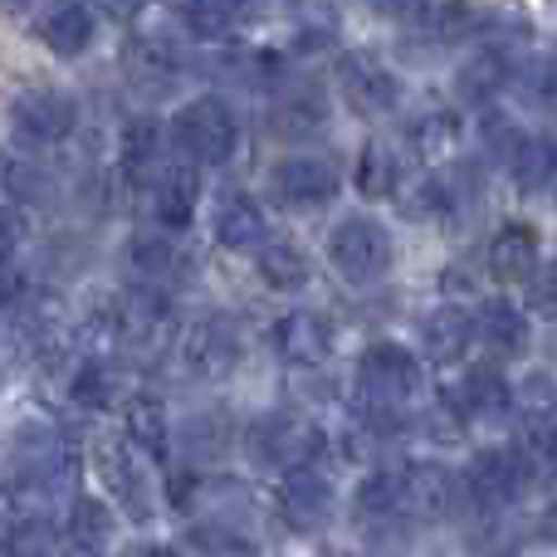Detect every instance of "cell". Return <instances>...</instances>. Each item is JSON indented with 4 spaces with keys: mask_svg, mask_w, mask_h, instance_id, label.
Listing matches in <instances>:
<instances>
[{
    "mask_svg": "<svg viewBox=\"0 0 557 557\" xmlns=\"http://www.w3.org/2000/svg\"><path fill=\"white\" fill-rule=\"evenodd\" d=\"M78 127V103L64 88H25V94L10 103V137L20 147H59L69 143Z\"/></svg>",
    "mask_w": 557,
    "mask_h": 557,
    "instance_id": "8",
    "label": "cell"
},
{
    "mask_svg": "<svg viewBox=\"0 0 557 557\" xmlns=\"http://www.w3.org/2000/svg\"><path fill=\"white\" fill-rule=\"evenodd\" d=\"M372 5H376V10H386V15H401L406 0H372Z\"/></svg>",
    "mask_w": 557,
    "mask_h": 557,
    "instance_id": "43",
    "label": "cell"
},
{
    "mask_svg": "<svg viewBox=\"0 0 557 557\" xmlns=\"http://www.w3.org/2000/svg\"><path fill=\"white\" fill-rule=\"evenodd\" d=\"M337 88L352 103V113H362V117H386L401 103V78L376 54H362V49H347L337 59Z\"/></svg>",
    "mask_w": 557,
    "mask_h": 557,
    "instance_id": "10",
    "label": "cell"
},
{
    "mask_svg": "<svg viewBox=\"0 0 557 557\" xmlns=\"http://www.w3.org/2000/svg\"><path fill=\"white\" fill-rule=\"evenodd\" d=\"M127 260H133V274L143 278V284H166V278L182 274V250H176L172 240H162V235H143V240H133Z\"/></svg>",
    "mask_w": 557,
    "mask_h": 557,
    "instance_id": "31",
    "label": "cell"
},
{
    "mask_svg": "<svg viewBox=\"0 0 557 557\" xmlns=\"http://www.w3.org/2000/svg\"><path fill=\"white\" fill-rule=\"evenodd\" d=\"M5 557H54L59 553V529L49 513H20L5 529Z\"/></svg>",
    "mask_w": 557,
    "mask_h": 557,
    "instance_id": "28",
    "label": "cell"
},
{
    "mask_svg": "<svg viewBox=\"0 0 557 557\" xmlns=\"http://www.w3.org/2000/svg\"><path fill=\"white\" fill-rule=\"evenodd\" d=\"M264 240V211L255 196L231 191L221 206H215V245L225 250H255Z\"/></svg>",
    "mask_w": 557,
    "mask_h": 557,
    "instance_id": "23",
    "label": "cell"
},
{
    "mask_svg": "<svg viewBox=\"0 0 557 557\" xmlns=\"http://www.w3.org/2000/svg\"><path fill=\"white\" fill-rule=\"evenodd\" d=\"M74 484H78V460L69 450H59V445H45V450H20L5 465L0 490L20 513H45L49 504L78 499Z\"/></svg>",
    "mask_w": 557,
    "mask_h": 557,
    "instance_id": "1",
    "label": "cell"
},
{
    "mask_svg": "<svg viewBox=\"0 0 557 557\" xmlns=\"http://www.w3.org/2000/svg\"><path fill=\"white\" fill-rule=\"evenodd\" d=\"M513 84H519V94L529 98L533 108H557V59H533V64H523L519 74H513Z\"/></svg>",
    "mask_w": 557,
    "mask_h": 557,
    "instance_id": "35",
    "label": "cell"
},
{
    "mask_svg": "<svg viewBox=\"0 0 557 557\" xmlns=\"http://www.w3.org/2000/svg\"><path fill=\"white\" fill-rule=\"evenodd\" d=\"M396 182H401V162L386 143H367L362 157H357V191L382 201V196H396Z\"/></svg>",
    "mask_w": 557,
    "mask_h": 557,
    "instance_id": "30",
    "label": "cell"
},
{
    "mask_svg": "<svg viewBox=\"0 0 557 557\" xmlns=\"http://www.w3.org/2000/svg\"><path fill=\"white\" fill-rule=\"evenodd\" d=\"M245 450H250L255 465L264 470H298V465H313V455L323 450V431H318L308 416H260L245 435Z\"/></svg>",
    "mask_w": 557,
    "mask_h": 557,
    "instance_id": "6",
    "label": "cell"
},
{
    "mask_svg": "<svg viewBox=\"0 0 557 557\" xmlns=\"http://www.w3.org/2000/svg\"><path fill=\"white\" fill-rule=\"evenodd\" d=\"M480 137H484V152H490L499 166H513V157H519V147L529 143V133H523V127L513 123V117H504V113H484Z\"/></svg>",
    "mask_w": 557,
    "mask_h": 557,
    "instance_id": "34",
    "label": "cell"
},
{
    "mask_svg": "<svg viewBox=\"0 0 557 557\" xmlns=\"http://www.w3.org/2000/svg\"><path fill=\"white\" fill-rule=\"evenodd\" d=\"M421 362L416 352H406L401 343H376L362 352L357 362V386L367 396V411L372 416H396L416 392H421Z\"/></svg>",
    "mask_w": 557,
    "mask_h": 557,
    "instance_id": "4",
    "label": "cell"
},
{
    "mask_svg": "<svg viewBox=\"0 0 557 557\" xmlns=\"http://www.w3.org/2000/svg\"><path fill=\"white\" fill-rule=\"evenodd\" d=\"M327 260H333V270L343 274L347 284H357V288L376 284V278H386L396 264L392 231H386L382 221H372V215H347V221L327 235Z\"/></svg>",
    "mask_w": 557,
    "mask_h": 557,
    "instance_id": "3",
    "label": "cell"
},
{
    "mask_svg": "<svg viewBox=\"0 0 557 557\" xmlns=\"http://www.w3.org/2000/svg\"><path fill=\"white\" fill-rule=\"evenodd\" d=\"M113 529H117V519L103 499L78 494V499L69 504V543H74L78 553H103L108 543H113Z\"/></svg>",
    "mask_w": 557,
    "mask_h": 557,
    "instance_id": "27",
    "label": "cell"
},
{
    "mask_svg": "<svg viewBox=\"0 0 557 557\" xmlns=\"http://www.w3.org/2000/svg\"><path fill=\"white\" fill-rule=\"evenodd\" d=\"M255 264H260V278H264V284L278 288V294H294V288L308 284V255L298 250V245H288V240L264 245Z\"/></svg>",
    "mask_w": 557,
    "mask_h": 557,
    "instance_id": "29",
    "label": "cell"
},
{
    "mask_svg": "<svg viewBox=\"0 0 557 557\" xmlns=\"http://www.w3.org/2000/svg\"><path fill=\"white\" fill-rule=\"evenodd\" d=\"M278 499H284V513L294 529H318V523L333 513V484H327L313 465H298V470H288Z\"/></svg>",
    "mask_w": 557,
    "mask_h": 557,
    "instance_id": "19",
    "label": "cell"
},
{
    "mask_svg": "<svg viewBox=\"0 0 557 557\" xmlns=\"http://www.w3.org/2000/svg\"><path fill=\"white\" fill-rule=\"evenodd\" d=\"M460 499H465V480H455L445 465H435V460L406 465V519L411 523L450 519Z\"/></svg>",
    "mask_w": 557,
    "mask_h": 557,
    "instance_id": "12",
    "label": "cell"
},
{
    "mask_svg": "<svg viewBox=\"0 0 557 557\" xmlns=\"http://www.w3.org/2000/svg\"><path fill=\"white\" fill-rule=\"evenodd\" d=\"M533 470H539V465H533L519 445H490V450H480L470 460V470H465V494H470L480 509L499 513L523 499Z\"/></svg>",
    "mask_w": 557,
    "mask_h": 557,
    "instance_id": "5",
    "label": "cell"
},
{
    "mask_svg": "<svg viewBox=\"0 0 557 557\" xmlns=\"http://www.w3.org/2000/svg\"><path fill=\"white\" fill-rule=\"evenodd\" d=\"M411 143L421 147V152H435V147L455 143V117H450V113H431V117H421V123L411 127Z\"/></svg>",
    "mask_w": 557,
    "mask_h": 557,
    "instance_id": "39",
    "label": "cell"
},
{
    "mask_svg": "<svg viewBox=\"0 0 557 557\" xmlns=\"http://www.w3.org/2000/svg\"><path fill=\"white\" fill-rule=\"evenodd\" d=\"M191 557H206V553H191Z\"/></svg>",
    "mask_w": 557,
    "mask_h": 557,
    "instance_id": "44",
    "label": "cell"
},
{
    "mask_svg": "<svg viewBox=\"0 0 557 557\" xmlns=\"http://www.w3.org/2000/svg\"><path fill=\"white\" fill-rule=\"evenodd\" d=\"M182 25L201 39H225L240 20H235V10L225 0H182Z\"/></svg>",
    "mask_w": 557,
    "mask_h": 557,
    "instance_id": "33",
    "label": "cell"
},
{
    "mask_svg": "<svg viewBox=\"0 0 557 557\" xmlns=\"http://www.w3.org/2000/svg\"><path fill=\"white\" fill-rule=\"evenodd\" d=\"M450 406L460 421H494V416H504L513 406V392L494 367H474V372H465L460 382H455Z\"/></svg>",
    "mask_w": 557,
    "mask_h": 557,
    "instance_id": "17",
    "label": "cell"
},
{
    "mask_svg": "<svg viewBox=\"0 0 557 557\" xmlns=\"http://www.w3.org/2000/svg\"><path fill=\"white\" fill-rule=\"evenodd\" d=\"M123 425H127V441H133L147 460H166V455H172V421H166L162 401H152V396L127 401Z\"/></svg>",
    "mask_w": 557,
    "mask_h": 557,
    "instance_id": "24",
    "label": "cell"
},
{
    "mask_svg": "<svg viewBox=\"0 0 557 557\" xmlns=\"http://www.w3.org/2000/svg\"><path fill=\"white\" fill-rule=\"evenodd\" d=\"M94 465H98V480L103 490L117 499V509L127 519L147 523L152 519V484H147V455L137 450L127 435H103L94 445Z\"/></svg>",
    "mask_w": 557,
    "mask_h": 557,
    "instance_id": "7",
    "label": "cell"
},
{
    "mask_svg": "<svg viewBox=\"0 0 557 557\" xmlns=\"http://www.w3.org/2000/svg\"><path fill=\"white\" fill-rule=\"evenodd\" d=\"M401 20L431 39H460L470 29H480V10L470 0H406Z\"/></svg>",
    "mask_w": 557,
    "mask_h": 557,
    "instance_id": "21",
    "label": "cell"
},
{
    "mask_svg": "<svg viewBox=\"0 0 557 557\" xmlns=\"http://www.w3.org/2000/svg\"><path fill=\"white\" fill-rule=\"evenodd\" d=\"M245 357V333L231 313H201L191 327L182 333V362L191 376L201 382H221L240 367Z\"/></svg>",
    "mask_w": 557,
    "mask_h": 557,
    "instance_id": "9",
    "label": "cell"
},
{
    "mask_svg": "<svg viewBox=\"0 0 557 557\" xmlns=\"http://www.w3.org/2000/svg\"><path fill=\"white\" fill-rule=\"evenodd\" d=\"M533 465H539L548 480H557V421L543 425L539 441H533Z\"/></svg>",
    "mask_w": 557,
    "mask_h": 557,
    "instance_id": "41",
    "label": "cell"
},
{
    "mask_svg": "<svg viewBox=\"0 0 557 557\" xmlns=\"http://www.w3.org/2000/svg\"><path fill=\"white\" fill-rule=\"evenodd\" d=\"M69 396H74L78 406H88V411H103V406L113 401V382H108L103 367H78V376L69 382Z\"/></svg>",
    "mask_w": 557,
    "mask_h": 557,
    "instance_id": "36",
    "label": "cell"
},
{
    "mask_svg": "<svg viewBox=\"0 0 557 557\" xmlns=\"http://www.w3.org/2000/svg\"><path fill=\"white\" fill-rule=\"evenodd\" d=\"M362 519H406V465H382L357 490Z\"/></svg>",
    "mask_w": 557,
    "mask_h": 557,
    "instance_id": "25",
    "label": "cell"
},
{
    "mask_svg": "<svg viewBox=\"0 0 557 557\" xmlns=\"http://www.w3.org/2000/svg\"><path fill=\"white\" fill-rule=\"evenodd\" d=\"M529 308L543 323H557V260H548L529 284Z\"/></svg>",
    "mask_w": 557,
    "mask_h": 557,
    "instance_id": "37",
    "label": "cell"
},
{
    "mask_svg": "<svg viewBox=\"0 0 557 557\" xmlns=\"http://www.w3.org/2000/svg\"><path fill=\"white\" fill-rule=\"evenodd\" d=\"M513 74H519V64H513L509 49L484 45V49H474V54L460 64V74H455V98L470 108H484L513 84Z\"/></svg>",
    "mask_w": 557,
    "mask_h": 557,
    "instance_id": "13",
    "label": "cell"
},
{
    "mask_svg": "<svg viewBox=\"0 0 557 557\" xmlns=\"http://www.w3.org/2000/svg\"><path fill=\"white\" fill-rule=\"evenodd\" d=\"M539 270V235L533 225H504L490 240V274L504 278V284H519V278H533Z\"/></svg>",
    "mask_w": 557,
    "mask_h": 557,
    "instance_id": "22",
    "label": "cell"
},
{
    "mask_svg": "<svg viewBox=\"0 0 557 557\" xmlns=\"http://www.w3.org/2000/svg\"><path fill=\"white\" fill-rule=\"evenodd\" d=\"M337 186H343L337 166L327 162V157H313V152L284 157V162H274V172H270L274 201L294 206V211H313V206H327V201L337 196Z\"/></svg>",
    "mask_w": 557,
    "mask_h": 557,
    "instance_id": "11",
    "label": "cell"
},
{
    "mask_svg": "<svg viewBox=\"0 0 557 557\" xmlns=\"http://www.w3.org/2000/svg\"><path fill=\"white\" fill-rule=\"evenodd\" d=\"M270 123H274V133H284V137H308V133H318V127L327 123V98H323V88H313V84L288 88V94L274 103Z\"/></svg>",
    "mask_w": 557,
    "mask_h": 557,
    "instance_id": "26",
    "label": "cell"
},
{
    "mask_svg": "<svg viewBox=\"0 0 557 557\" xmlns=\"http://www.w3.org/2000/svg\"><path fill=\"white\" fill-rule=\"evenodd\" d=\"M186 445H191V455H221L225 445V421L221 416H196L191 425H186Z\"/></svg>",
    "mask_w": 557,
    "mask_h": 557,
    "instance_id": "38",
    "label": "cell"
},
{
    "mask_svg": "<svg viewBox=\"0 0 557 557\" xmlns=\"http://www.w3.org/2000/svg\"><path fill=\"white\" fill-rule=\"evenodd\" d=\"M270 337H274V352L294 367H318V362L333 357V327H327V318L308 313V308L284 313L270 327Z\"/></svg>",
    "mask_w": 557,
    "mask_h": 557,
    "instance_id": "14",
    "label": "cell"
},
{
    "mask_svg": "<svg viewBox=\"0 0 557 557\" xmlns=\"http://www.w3.org/2000/svg\"><path fill=\"white\" fill-rule=\"evenodd\" d=\"M127 557H176V553L162 548V543H137V548H127Z\"/></svg>",
    "mask_w": 557,
    "mask_h": 557,
    "instance_id": "42",
    "label": "cell"
},
{
    "mask_svg": "<svg viewBox=\"0 0 557 557\" xmlns=\"http://www.w3.org/2000/svg\"><path fill=\"white\" fill-rule=\"evenodd\" d=\"M474 343V313L460 304H441L435 313H425L421 323V352L431 362H460L465 347Z\"/></svg>",
    "mask_w": 557,
    "mask_h": 557,
    "instance_id": "18",
    "label": "cell"
},
{
    "mask_svg": "<svg viewBox=\"0 0 557 557\" xmlns=\"http://www.w3.org/2000/svg\"><path fill=\"white\" fill-rule=\"evenodd\" d=\"M513 182H519V191H543V186L557 182V147L553 137H529V143L519 147V157H513Z\"/></svg>",
    "mask_w": 557,
    "mask_h": 557,
    "instance_id": "32",
    "label": "cell"
},
{
    "mask_svg": "<svg viewBox=\"0 0 557 557\" xmlns=\"http://www.w3.org/2000/svg\"><path fill=\"white\" fill-rule=\"evenodd\" d=\"M196 201H201V176L196 166H162L152 182V215L166 231H186L196 221Z\"/></svg>",
    "mask_w": 557,
    "mask_h": 557,
    "instance_id": "16",
    "label": "cell"
},
{
    "mask_svg": "<svg viewBox=\"0 0 557 557\" xmlns=\"http://www.w3.org/2000/svg\"><path fill=\"white\" fill-rule=\"evenodd\" d=\"M172 137L186 162L221 166V162H231L235 143H240V117H235V108L225 103V98L206 94V98H191V103L176 113Z\"/></svg>",
    "mask_w": 557,
    "mask_h": 557,
    "instance_id": "2",
    "label": "cell"
},
{
    "mask_svg": "<svg viewBox=\"0 0 557 557\" xmlns=\"http://www.w3.org/2000/svg\"><path fill=\"white\" fill-rule=\"evenodd\" d=\"M474 337L490 347L494 357H519L529 347V313L509 298H490V304L474 313Z\"/></svg>",
    "mask_w": 557,
    "mask_h": 557,
    "instance_id": "20",
    "label": "cell"
},
{
    "mask_svg": "<svg viewBox=\"0 0 557 557\" xmlns=\"http://www.w3.org/2000/svg\"><path fill=\"white\" fill-rule=\"evenodd\" d=\"M35 29H39V39H45V49H54L59 59H78L94 45L98 20L84 0H49V5L39 10Z\"/></svg>",
    "mask_w": 557,
    "mask_h": 557,
    "instance_id": "15",
    "label": "cell"
},
{
    "mask_svg": "<svg viewBox=\"0 0 557 557\" xmlns=\"http://www.w3.org/2000/svg\"><path fill=\"white\" fill-rule=\"evenodd\" d=\"M157 157V127L152 123H133L127 127V172H147Z\"/></svg>",
    "mask_w": 557,
    "mask_h": 557,
    "instance_id": "40",
    "label": "cell"
}]
</instances>
